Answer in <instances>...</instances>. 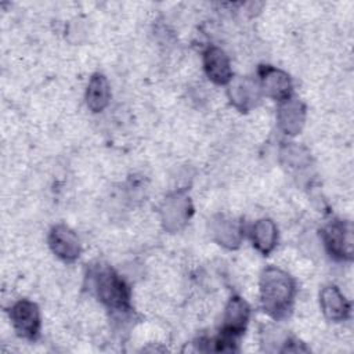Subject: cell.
Wrapping results in <instances>:
<instances>
[{
  "mask_svg": "<svg viewBox=\"0 0 354 354\" xmlns=\"http://www.w3.org/2000/svg\"><path fill=\"white\" fill-rule=\"evenodd\" d=\"M295 292V282L285 271L275 267L263 271L260 278L261 304L272 318L278 319L289 313Z\"/></svg>",
  "mask_w": 354,
  "mask_h": 354,
  "instance_id": "obj_1",
  "label": "cell"
},
{
  "mask_svg": "<svg viewBox=\"0 0 354 354\" xmlns=\"http://www.w3.org/2000/svg\"><path fill=\"white\" fill-rule=\"evenodd\" d=\"M93 279L95 293L105 306L116 311H126L130 307L129 286L112 268H98Z\"/></svg>",
  "mask_w": 354,
  "mask_h": 354,
  "instance_id": "obj_2",
  "label": "cell"
},
{
  "mask_svg": "<svg viewBox=\"0 0 354 354\" xmlns=\"http://www.w3.org/2000/svg\"><path fill=\"white\" fill-rule=\"evenodd\" d=\"M321 235L330 256L337 260H350L353 257V230L350 223L330 221L322 228Z\"/></svg>",
  "mask_w": 354,
  "mask_h": 354,
  "instance_id": "obj_3",
  "label": "cell"
},
{
  "mask_svg": "<svg viewBox=\"0 0 354 354\" xmlns=\"http://www.w3.org/2000/svg\"><path fill=\"white\" fill-rule=\"evenodd\" d=\"M17 333L25 339H35L40 330V311L39 307L30 300L17 301L10 311Z\"/></svg>",
  "mask_w": 354,
  "mask_h": 354,
  "instance_id": "obj_4",
  "label": "cell"
},
{
  "mask_svg": "<svg viewBox=\"0 0 354 354\" xmlns=\"http://www.w3.org/2000/svg\"><path fill=\"white\" fill-rule=\"evenodd\" d=\"M260 90L266 95L282 102L290 98L292 83L289 76L281 69H277L272 66H261L260 68Z\"/></svg>",
  "mask_w": 354,
  "mask_h": 354,
  "instance_id": "obj_5",
  "label": "cell"
},
{
  "mask_svg": "<svg viewBox=\"0 0 354 354\" xmlns=\"http://www.w3.org/2000/svg\"><path fill=\"white\" fill-rule=\"evenodd\" d=\"M51 250L64 261H75L80 253V245L76 234L66 225H55L48 234Z\"/></svg>",
  "mask_w": 354,
  "mask_h": 354,
  "instance_id": "obj_6",
  "label": "cell"
},
{
  "mask_svg": "<svg viewBox=\"0 0 354 354\" xmlns=\"http://www.w3.org/2000/svg\"><path fill=\"white\" fill-rule=\"evenodd\" d=\"M203 68L207 77L217 84H227L232 79L230 59L227 54L216 46H210L205 50Z\"/></svg>",
  "mask_w": 354,
  "mask_h": 354,
  "instance_id": "obj_7",
  "label": "cell"
},
{
  "mask_svg": "<svg viewBox=\"0 0 354 354\" xmlns=\"http://www.w3.org/2000/svg\"><path fill=\"white\" fill-rule=\"evenodd\" d=\"M249 314H250V308L243 299L238 296L231 297V300L225 307L221 333L236 339L245 330L249 319Z\"/></svg>",
  "mask_w": 354,
  "mask_h": 354,
  "instance_id": "obj_8",
  "label": "cell"
},
{
  "mask_svg": "<svg viewBox=\"0 0 354 354\" xmlns=\"http://www.w3.org/2000/svg\"><path fill=\"white\" fill-rule=\"evenodd\" d=\"M322 313L330 321H343L350 314V303L336 286H325L319 295Z\"/></svg>",
  "mask_w": 354,
  "mask_h": 354,
  "instance_id": "obj_9",
  "label": "cell"
},
{
  "mask_svg": "<svg viewBox=\"0 0 354 354\" xmlns=\"http://www.w3.org/2000/svg\"><path fill=\"white\" fill-rule=\"evenodd\" d=\"M228 94L231 101L241 111H248L260 97V86L248 77L231 79Z\"/></svg>",
  "mask_w": 354,
  "mask_h": 354,
  "instance_id": "obj_10",
  "label": "cell"
},
{
  "mask_svg": "<svg viewBox=\"0 0 354 354\" xmlns=\"http://www.w3.org/2000/svg\"><path fill=\"white\" fill-rule=\"evenodd\" d=\"M306 111L304 105L296 100L288 98L281 102L278 109V122L283 133L295 136L297 134L304 124Z\"/></svg>",
  "mask_w": 354,
  "mask_h": 354,
  "instance_id": "obj_11",
  "label": "cell"
},
{
  "mask_svg": "<svg viewBox=\"0 0 354 354\" xmlns=\"http://www.w3.org/2000/svg\"><path fill=\"white\" fill-rule=\"evenodd\" d=\"M109 98H111V87H109L108 79L101 73L93 75L86 91L87 106L93 112H101L102 109L106 108Z\"/></svg>",
  "mask_w": 354,
  "mask_h": 354,
  "instance_id": "obj_12",
  "label": "cell"
},
{
  "mask_svg": "<svg viewBox=\"0 0 354 354\" xmlns=\"http://www.w3.org/2000/svg\"><path fill=\"white\" fill-rule=\"evenodd\" d=\"M250 235H252V242L259 252L268 254L275 248L278 234H277V227L271 220L261 218L256 221L252 227Z\"/></svg>",
  "mask_w": 354,
  "mask_h": 354,
  "instance_id": "obj_13",
  "label": "cell"
},
{
  "mask_svg": "<svg viewBox=\"0 0 354 354\" xmlns=\"http://www.w3.org/2000/svg\"><path fill=\"white\" fill-rule=\"evenodd\" d=\"M189 213H191L189 201L184 196L176 195L174 198L169 199L165 205V210H163L165 225L170 230L180 228L189 217Z\"/></svg>",
  "mask_w": 354,
  "mask_h": 354,
  "instance_id": "obj_14",
  "label": "cell"
},
{
  "mask_svg": "<svg viewBox=\"0 0 354 354\" xmlns=\"http://www.w3.org/2000/svg\"><path fill=\"white\" fill-rule=\"evenodd\" d=\"M216 232L218 234L223 245L232 248L239 242V230L231 220H223L218 224Z\"/></svg>",
  "mask_w": 354,
  "mask_h": 354,
  "instance_id": "obj_15",
  "label": "cell"
}]
</instances>
